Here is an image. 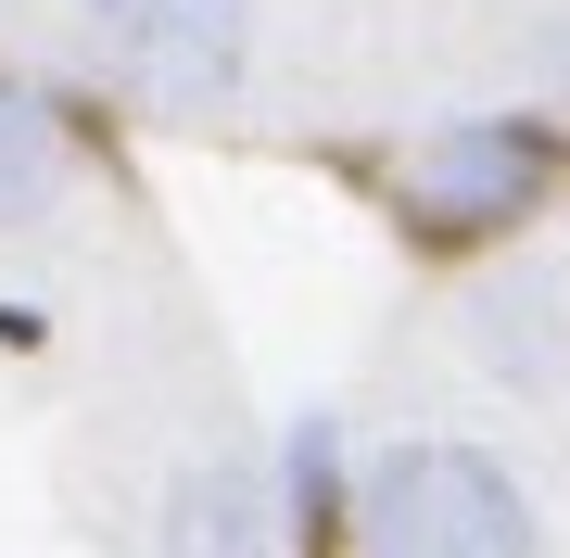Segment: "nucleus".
Returning <instances> with one entry per match:
<instances>
[{"mask_svg":"<svg viewBox=\"0 0 570 558\" xmlns=\"http://www.w3.org/2000/svg\"><path fill=\"white\" fill-rule=\"evenodd\" d=\"M77 26H89V51H102L140 102H165V115L228 102L242 63H254V13L242 0H77Z\"/></svg>","mask_w":570,"mask_h":558,"instance_id":"7ed1b4c3","label":"nucleus"},{"mask_svg":"<svg viewBox=\"0 0 570 558\" xmlns=\"http://www.w3.org/2000/svg\"><path fill=\"white\" fill-rule=\"evenodd\" d=\"M63 178H77V127H63V102H39V89L0 77V228H39L63 204Z\"/></svg>","mask_w":570,"mask_h":558,"instance_id":"423d86ee","label":"nucleus"},{"mask_svg":"<svg viewBox=\"0 0 570 558\" xmlns=\"http://www.w3.org/2000/svg\"><path fill=\"white\" fill-rule=\"evenodd\" d=\"M456 343L469 369L520 407H558L570 393V254H508L456 292Z\"/></svg>","mask_w":570,"mask_h":558,"instance_id":"20e7f679","label":"nucleus"},{"mask_svg":"<svg viewBox=\"0 0 570 558\" xmlns=\"http://www.w3.org/2000/svg\"><path fill=\"white\" fill-rule=\"evenodd\" d=\"M355 558H546V520L494 444L393 432L355 470Z\"/></svg>","mask_w":570,"mask_h":558,"instance_id":"f257e3e1","label":"nucleus"},{"mask_svg":"<svg viewBox=\"0 0 570 558\" xmlns=\"http://www.w3.org/2000/svg\"><path fill=\"white\" fill-rule=\"evenodd\" d=\"M153 558H292V508H279V457L266 444H190L153 496Z\"/></svg>","mask_w":570,"mask_h":558,"instance_id":"39448f33","label":"nucleus"},{"mask_svg":"<svg viewBox=\"0 0 570 558\" xmlns=\"http://www.w3.org/2000/svg\"><path fill=\"white\" fill-rule=\"evenodd\" d=\"M279 508H292V546H330V533H355L343 419H292V444H279Z\"/></svg>","mask_w":570,"mask_h":558,"instance_id":"0eeeda50","label":"nucleus"},{"mask_svg":"<svg viewBox=\"0 0 570 558\" xmlns=\"http://www.w3.org/2000/svg\"><path fill=\"white\" fill-rule=\"evenodd\" d=\"M546 190H558V127L546 115H456V127L419 140L406 216H419V242H508Z\"/></svg>","mask_w":570,"mask_h":558,"instance_id":"f03ea898","label":"nucleus"}]
</instances>
